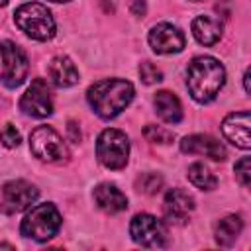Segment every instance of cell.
Instances as JSON below:
<instances>
[{
    "instance_id": "obj_22",
    "label": "cell",
    "mask_w": 251,
    "mask_h": 251,
    "mask_svg": "<svg viewBox=\"0 0 251 251\" xmlns=\"http://www.w3.org/2000/svg\"><path fill=\"white\" fill-rule=\"evenodd\" d=\"M161 184H163V178H161L159 175H155V173H145V175L139 176V180H137L139 190L145 192V194H155V192L161 188Z\"/></svg>"
},
{
    "instance_id": "obj_14",
    "label": "cell",
    "mask_w": 251,
    "mask_h": 251,
    "mask_svg": "<svg viewBox=\"0 0 251 251\" xmlns=\"http://www.w3.org/2000/svg\"><path fill=\"white\" fill-rule=\"evenodd\" d=\"M222 133L226 135L227 141H231L239 149H249L251 147V137H249V112H233L224 118L222 122Z\"/></svg>"
},
{
    "instance_id": "obj_9",
    "label": "cell",
    "mask_w": 251,
    "mask_h": 251,
    "mask_svg": "<svg viewBox=\"0 0 251 251\" xmlns=\"http://www.w3.org/2000/svg\"><path fill=\"white\" fill-rule=\"evenodd\" d=\"M39 192L33 184L25 180H10L0 190V208L6 214H18L29 208L37 200Z\"/></svg>"
},
{
    "instance_id": "obj_16",
    "label": "cell",
    "mask_w": 251,
    "mask_h": 251,
    "mask_svg": "<svg viewBox=\"0 0 251 251\" xmlns=\"http://www.w3.org/2000/svg\"><path fill=\"white\" fill-rule=\"evenodd\" d=\"M222 31H224V25H222L220 18H216V16L204 14V16L194 18V22H192V35L202 45L218 43L222 37Z\"/></svg>"
},
{
    "instance_id": "obj_1",
    "label": "cell",
    "mask_w": 251,
    "mask_h": 251,
    "mask_svg": "<svg viewBox=\"0 0 251 251\" xmlns=\"http://www.w3.org/2000/svg\"><path fill=\"white\" fill-rule=\"evenodd\" d=\"M224 82H226V69L218 59L200 55L188 63L186 86H188L190 96L196 102L200 104L212 102L220 94Z\"/></svg>"
},
{
    "instance_id": "obj_26",
    "label": "cell",
    "mask_w": 251,
    "mask_h": 251,
    "mask_svg": "<svg viewBox=\"0 0 251 251\" xmlns=\"http://www.w3.org/2000/svg\"><path fill=\"white\" fill-rule=\"evenodd\" d=\"M129 8H131V12H133V16H143L145 14V0H131L129 2Z\"/></svg>"
},
{
    "instance_id": "obj_3",
    "label": "cell",
    "mask_w": 251,
    "mask_h": 251,
    "mask_svg": "<svg viewBox=\"0 0 251 251\" xmlns=\"http://www.w3.org/2000/svg\"><path fill=\"white\" fill-rule=\"evenodd\" d=\"M61 222L63 220H61L59 210L53 204L43 202V204L31 206V210L22 220L20 231H22V235H25L29 239L47 241L53 235H57V231L61 227Z\"/></svg>"
},
{
    "instance_id": "obj_31",
    "label": "cell",
    "mask_w": 251,
    "mask_h": 251,
    "mask_svg": "<svg viewBox=\"0 0 251 251\" xmlns=\"http://www.w3.org/2000/svg\"><path fill=\"white\" fill-rule=\"evenodd\" d=\"M51 2H69V0H51Z\"/></svg>"
},
{
    "instance_id": "obj_25",
    "label": "cell",
    "mask_w": 251,
    "mask_h": 251,
    "mask_svg": "<svg viewBox=\"0 0 251 251\" xmlns=\"http://www.w3.org/2000/svg\"><path fill=\"white\" fill-rule=\"evenodd\" d=\"M0 139H2V143L6 145V147H18L20 145V141H22V135H20V131L12 126V124H6L4 127H2V131H0Z\"/></svg>"
},
{
    "instance_id": "obj_10",
    "label": "cell",
    "mask_w": 251,
    "mask_h": 251,
    "mask_svg": "<svg viewBox=\"0 0 251 251\" xmlns=\"http://www.w3.org/2000/svg\"><path fill=\"white\" fill-rule=\"evenodd\" d=\"M20 108L31 118H47L53 112V98L49 84L43 78H35L31 86L22 94Z\"/></svg>"
},
{
    "instance_id": "obj_23",
    "label": "cell",
    "mask_w": 251,
    "mask_h": 251,
    "mask_svg": "<svg viewBox=\"0 0 251 251\" xmlns=\"http://www.w3.org/2000/svg\"><path fill=\"white\" fill-rule=\"evenodd\" d=\"M139 76L145 84H155V82H161L163 80V73L149 61H143L139 65Z\"/></svg>"
},
{
    "instance_id": "obj_21",
    "label": "cell",
    "mask_w": 251,
    "mask_h": 251,
    "mask_svg": "<svg viewBox=\"0 0 251 251\" xmlns=\"http://www.w3.org/2000/svg\"><path fill=\"white\" fill-rule=\"evenodd\" d=\"M143 135L147 137V141H151V143H161V145L171 143L173 137H175V133H173L171 129H167V127H163V126H153V124L145 126Z\"/></svg>"
},
{
    "instance_id": "obj_17",
    "label": "cell",
    "mask_w": 251,
    "mask_h": 251,
    "mask_svg": "<svg viewBox=\"0 0 251 251\" xmlns=\"http://www.w3.org/2000/svg\"><path fill=\"white\" fill-rule=\"evenodd\" d=\"M47 73H49V78L53 80V84H57L61 88H67V86H73L78 82V71H76L75 63L65 55L51 59Z\"/></svg>"
},
{
    "instance_id": "obj_18",
    "label": "cell",
    "mask_w": 251,
    "mask_h": 251,
    "mask_svg": "<svg viewBox=\"0 0 251 251\" xmlns=\"http://www.w3.org/2000/svg\"><path fill=\"white\" fill-rule=\"evenodd\" d=\"M153 104H155V112L157 116L167 122V124H178L182 120V106H180V100L169 92V90H161L155 94L153 98Z\"/></svg>"
},
{
    "instance_id": "obj_28",
    "label": "cell",
    "mask_w": 251,
    "mask_h": 251,
    "mask_svg": "<svg viewBox=\"0 0 251 251\" xmlns=\"http://www.w3.org/2000/svg\"><path fill=\"white\" fill-rule=\"evenodd\" d=\"M243 84H245V92L249 94L251 92V86H249V71H245V75H243Z\"/></svg>"
},
{
    "instance_id": "obj_4",
    "label": "cell",
    "mask_w": 251,
    "mask_h": 251,
    "mask_svg": "<svg viewBox=\"0 0 251 251\" xmlns=\"http://www.w3.org/2000/svg\"><path fill=\"white\" fill-rule=\"evenodd\" d=\"M16 25L37 41H47L55 35V20L51 12L37 2H25L22 4L14 14Z\"/></svg>"
},
{
    "instance_id": "obj_2",
    "label": "cell",
    "mask_w": 251,
    "mask_h": 251,
    "mask_svg": "<svg viewBox=\"0 0 251 251\" xmlns=\"http://www.w3.org/2000/svg\"><path fill=\"white\" fill-rule=\"evenodd\" d=\"M133 84L124 78H102L86 90L90 108L104 120H112L122 114L133 100Z\"/></svg>"
},
{
    "instance_id": "obj_11",
    "label": "cell",
    "mask_w": 251,
    "mask_h": 251,
    "mask_svg": "<svg viewBox=\"0 0 251 251\" xmlns=\"http://www.w3.org/2000/svg\"><path fill=\"white\" fill-rule=\"evenodd\" d=\"M184 33L173 24H157L149 31V45L159 55H173L184 49Z\"/></svg>"
},
{
    "instance_id": "obj_19",
    "label": "cell",
    "mask_w": 251,
    "mask_h": 251,
    "mask_svg": "<svg viewBox=\"0 0 251 251\" xmlns=\"http://www.w3.org/2000/svg\"><path fill=\"white\" fill-rule=\"evenodd\" d=\"M241 229H243V222L239 216H235V214L226 216L216 226V241L222 247H231L235 243V239L239 237Z\"/></svg>"
},
{
    "instance_id": "obj_29",
    "label": "cell",
    "mask_w": 251,
    "mask_h": 251,
    "mask_svg": "<svg viewBox=\"0 0 251 251\" xmlns=\"http://www.w3.org/2000/svg\"><path fill=\"white\" fill-rule=\"evenodd\" d=\"M0 247H8V249H12V245H6V243H0Z\"/></svg>"
},
{
    "instance_id": "obj_27",
    "label": "cell",
    "mask_w": 251,
    "mask_h": 251,
    "mask_svg": "<svg viewBox=\"0 0 251 251\" xmlns=\"http://www.w3.org/2000/svg\"><path fill=\"white\" fill-rule=\"evenodd\" d=\"M78 126L75 124V122H69V133H71V141H75V143H78L80 141V129H76Z\"/></svg>"
},
{
    "instance_id": "obj_7",
    "label": "cell",
    "mask_w": 251,
    "mask_h": 251,
    "mask_svg": "<svg viewBox=\"0 0 251 251\" xmlns=\"http://www.w3.org/2000/svg\"><path fill=\"white\" fill-rule=\"evenodd\" d=\"M129 233L137 245L147 249H161L169 241L167 226L151 214H137L129 224Z\"/></svg>"
},
{
    "instance_id": "obj_13",
    "label": "cell",
    "mask_w": 251,
    "mask_h": 251,
    "mask_svg": "<svg viewBox=\"0 0 251 251\" xmlns=\"http://www.w3.org/2000/svg\"><path fill=\"white\" fill-rule=\"evenodd\" d=\"M194 210V198L182 190V188H173L165 194V202H163V212H165V218L171 222V224H186L190 212Z\"/></svg>"
},
{
    "instance_id": "obj_8",
    "label": "cell",
    "mask_w": 251,
    "mask_h": 251,
    "mask_svg": "<svg viewBox=\"0 0 251 251\" xmlns=\"http://www.w3.org/2000/svg\"><path fill=\"white\" fill-rule=\"evenodd\" d=\"M0 55H2V82L8 88H18L29 71V61L25 51L16 45L14 41H2L0 43Z\"/></svg>"
},
{
    "instance_id": "obj_24",
    "label": "cell",
    "mask_w": 251,
    "mask_h": 251,
    "mask_svg": "<svg viewBox=\"0 0 251 251\" xmlns=\"http://www.w3.org/2000/svg\"><path fill=\"white\" fill-rule=\"evenodd\" d=\"M235 178L239 180L241 186H249V182H251V161H249V157H241L235 163Z\"/></svg>"
},
{
    "instance_id": "obj_5",
    "label": "cell",
    "mask_w": 251,
    "mask_h": 251,
    "mask_svg": "<svg viewBox=\"0 0 251 251\" xmlns=\"http://www.w3.org/2000/svg\"><path fill=\"white\" fill-rule=\"evenodd\" d=\"M96 157L106 169H112V171L124 169L129 159L127 135L116 127L104 129L96 141Z\"/></svg>"
},
{
    "instance_id": "obj_20",
    "label": "cell",
    "mask_w": 251,
    "mask_h": 251,
    "mask_svg": "<svg viewBox=\"0 0 251 251\" xmlns=\"http://www.w3.org/2000/svg\"><path fill=\"white\" fill-rule=\"evenodd\" d=\"M188 180L200 190H214L218 184V178L212 175V171L204 163H192L188 167Z\"/></svg>"
},
{
    "instance_id": "obj_6",
    "label": "cell",
    "mask_w": 251,
    "mask_h": 251,
    "mask_svg": "<svg viewBox=\"0 0 251 251\" xmlns=\"http://www.w3.org/2000/svg\"><path fill=\"white\" fill-rule=\"evenodd\" d=\"M31 153L45 163H63L69 159V147L63 137L49 126H39L29 135Z\"/></svg>"
},
{
    "instance_id": "obj_15",
    "label": "cell",
    "mask_w": 251,
    "mask_h": 251,
    "mask_svg": "<svg viewBox=\"0 0 251 251\" xmlns=\"http://www.w3.org/2000/svg\"><path fill=\"white\" fill-rule=\"evenodd\" d=\"M92 196H94L96 206L100 210H104L106 214H118V212L127 208V198H126V194L116 184L102 182V184H98L94 188Z\"/></svg>"
},
{
    "instance_id": "obj_30",
    "label": "cell",
    "mask_w": 251,
    "mask_h": 251,
    "mask_svg": "<svg viewBox=\"0 0 251 251\" xmlns=\"http://www.w3.org/2000/svg\"><path fill=\"white\" fill-rule=\"evenodd\" d=\"M6 2H8V0H0V8H2V6H6Z\"/></svg>"
},
{
    "instance_id": "obj_12",
    "label": "cell",
    "mask_w": 251,
    "mask_h": 251,
    "mask_svg": "<svg viewBox=\"0 0 251 251\" xmlns=\"http://www.w3.org/2000/svg\"><path fill=\"white\" fill-rule=\"evenodd\" d=\"M180 149H182V153H188V155H204V157H208L212 161H224L227 157V151L222 145V141L214 139L212 135H204V133L186 135L180 141Z\"/></svg>"
}]
</instances>
